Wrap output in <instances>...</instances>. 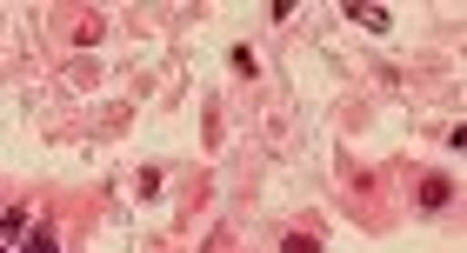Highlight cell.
<instances>
[{
	"mask_svg": "<svg viewBox=\"0 0 467 253\" xmlns=\"http://www.w3.org/2000/svg\"><path fill=\"white\" fill-rule=\"evenodd\" d=\"M287 253H321V247H314L307 234H287Z\"/></svg>",
	"mask_w": 467,
	"mask_h": 253,
	"instance_id": "obj_3",
	"label": "cell"
},
{
	"mask_svg": "<svg viewBox=\"0 0 467 253\" xmlns=\"http://www.w3.org/2000/svg\"><path fill=\"white\" fill-rule=\"evenodd\" d=\"M14 253H60V240H54V227H27V240H20Z\"/></svg>",
	"mask_w": 467,
	"mask_h": 253,
	"instance_id": "obj_1",
	"label": "cell"
},
{
	"mask_svg": "<svg viewBox=\"0 0 467 253\" xmlns=\"http://www.w3.org/2000/svg\"><path fill=\"white\" fill-rule=\"evenodd\" d=\"M354 20H360V27H374V34H380V27H388V7H354Z\"/></svg>",
	"mask_w": 467,
	"mask_h": 253,
	"instance_id": "obj_2",
	"label": "cell"
}]
</instances>
